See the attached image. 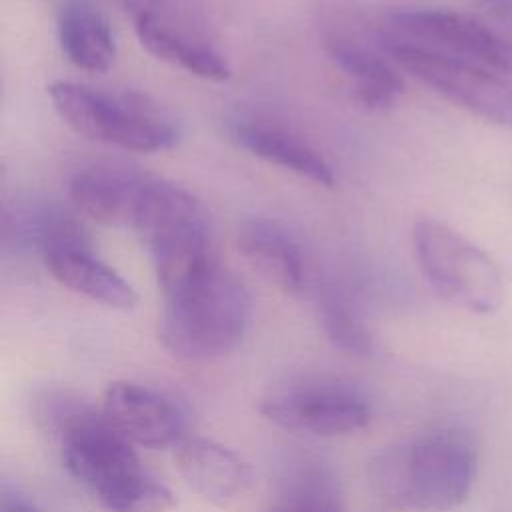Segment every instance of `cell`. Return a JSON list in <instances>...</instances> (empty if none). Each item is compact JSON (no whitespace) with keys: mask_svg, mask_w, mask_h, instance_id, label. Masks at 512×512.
Wrapping results in <instances>:
<instances>
[{"mask_svg":"<svg viewBox=\"0 0 512 512\" xmlns=\"http://www.w3.org/2000/svg\"><path fill=\"white\" fill-rule=\"evenodd\" d=\"M478 468L474 438L456 426L390 446L370 464L374 490L398 508L448 512L470 494Z\"/></svg>","mask_w":512,"mask_h":512,"instance_id":"1","label":"cell"},{"mask_svg":"<svg viewBox=\"0 0 512 512\" xmlns=\"http://www.w3.org/2000/svg\"><path fill=\"white\" fill-rule=\"evenodd\" d=\"M252 316L246 284L220 260L166 294L158 334L166 350L182 360L206 362L232 352Z\"/></svg>","mask_w":512,"mask_h":512,"instance_id":"2","label":"cell"},{"mask_svg":"<svg viewBox=\"0 0 512 512\" xmlns=\"http://www.w3.org/2000/svg\"><path fill=\"white\" fill-rule=\"evenodd\" d=\"M132 228L150 250L164 296L218 262L204 206L174 182L148 180Z\"/></svg>","mask_w":512,"mask_h":512,"instance_id":"3","label":"cell"},{"mask_svg":"<svg viewBox=\"0 0 512 512\" xmlns=\"http://www.w3.org/2000/svg\"><path fill=\"white\" fill-rule=\"evenodd\" d=\"M50 100L78 134L132 152L168 150L178 140L176 124L146 96H112L76 82H52Z\"/></svg>","mask_w":512,"mask_h":512,"instance_id":"4","label":"cell"},{"mask_svg":"<svg viewBox=\"0 0 512 512\" xmlns=\"http://www.w3.org/2000/svg\"><path fill=\"white\" fill-rule=\"evenodd\" d=\"M412 244L426 282L442 300L476 314L500 306L504 296L500 268L466 236L424 216L414 222Z\"/></svg>","mask_w":512,"mask_h":512,"instance_id":"5","label":"cell"},{"mask_svg":"<svg viewBox=\"0 0 512 512\" xmlns=\"http://www.w3.org/2000/svg\"><path fill=\"white\" fill-rule=\"evenodd\" d=\"M382 42L404 44L512 76V40L444 8H400L382 18Z\"/></svg>","mask_w":512,"mask_h":512,"instance_id":"6","label":"cell"},{"mask_svg":"<svg viewBox=\"0 0 512 512\" xmlns=\"http://www.w3.org/2000/svg\"><path fill=\"white\" fill-rule=\"evenodd\" d=\"M260 412L284 430L344 436L370 422L372 406L356 384L312 376L270 390L260 402Z\"/></svg>","mask_w":512,"mask_h":512,"instance_id":"7","label":"cell"},{"mask_svg":"<svg viewBox=\"0 0 512 512\" xmlns=\"http://www.w3.org/2000/svg\"><path fill=\"white\" fill-rule=\"evenodd\" d=\"M66 470L100 500L144 468L132 442L88 406H68L56 420Z\"/></svg>","mask_w":512,"mask_h":512,"instance_id":"8","label":"cell"},{"mask_svg":"<svg viewBox=\"0 0 512 512\" xmlns=\"http://www.w3.org/2000/svg\"><path fill=\"white\" fill-rule=\"evenodd\" d=\"M390 60L468 112L512 130V84L490 68L428 52L414 46L382 42Z\"/></svg>","mask_w":512,"mask_h":512,"instance_id":"9","label":"cell"},{"mask_svg":"<svg viewBox=\"0 0 512 512\" xmlns=\"http://www.w3.org/2000/svg\"><path fill=\"white\" fill-rule=\"evenodd\" d=\"M100 412L132 444L160 450L184 440V416L162 392L130 380L110 382Z\"/></svg>","mask_w":512,"mask_h":512,"instance_id":"10","label":"cell"},{"mask_svg":"<svg viewBox=\"0 0 512 512\" xmlns=\"http://www.w3.org/2000/svg\"><path fill=\"white\" fill-rule=\"evenodd\" d=\"M132 20L140 44L156 58L212 82L230 76L226 58L198 30L178 18L172 6L160 14H144Z\"/></svg>","mask_w":512,"mask_h":512,"instance_id":"11","label":"cell"},{"mask_svg":"<svg viewBox=\"0 0 512 512\" xmlns=\"http://www.w3.org/2000/svg\"><path fill=\"white\" fill-rule=\"evenodd\" d=\"M174 460L188 486L220 506L238 500L252 482L250 464L232 448L210 438H184L176 446Z\"/></svg>","mask_w":512,"mask_h":512,"instance_id":"12","label":"cell"},{"mask_svg":"<svg viewBox=\"0 0 512 512\" xmlns=\"http://www.w3.org/2000/svg\"><path fill=\"white\" fill-rule=\"evenodd\" d=\"M150 176L116 166H90L70 180V198L88 218L104 226H134Z\"/></svg>","mask_w":512,"mask_h":512,"instance_id":"13","label":"cell"},{"mask_svg":"<svg viewBox=\"0 0 512 512\" xmlns=\"http://www.w3.org/2000/svg\"><path fill=\"white\" fill-rule=\"evenodd\" d=\"M244 258L274 286L300 294L306 288V258L298 238L278 220L250 218L238 230Z\"/></svg>","mask_w":512,"mask_h":512,"instance_id":"14","label":"cell"},{"mask_svg":"<svg viewBox=\"0 0 512 512\" xmlns=\"http://www.w3.org/2000/svg\"><path fill=\"white\" fill-rule=\"evenodd\" d=\"M48 272L68 290L116 310H132L136 290L108 264L94 256L92 246L58 248L42 254Z\"/></svg>","mask_w":512,"mask_h":512,"instance_id":"15","label":"cell"},{"mask_svg":"<svg viewBox=\"0 0 512 512\" xmlns=\"http://www.w3.org/2000/svg\"><path fill=\"white\" fill-rule=\"evenodd\" d=\"M326 54L344 76L350 98L366 110L392 106L404 90L396 66L356 42L332 36L326 42Z\"/></svg>","mask_w":512,"mask_h":512,"instance_id":"16","label":"cell"},{"mask_svg":"<svg viewBox=\"0 0 512 512\" xmlns=\"http://www.w3.org/2000/svg\"><path fill=\"white\" fill-rule=\"evenodd\" d=\"M56 28L60 48L76 68L104 72L112 66L116 58L114 32L92 0H66Z\"/></svg>","mask_w":512,"mask_h":512,"instance_id":"17","label":"cell"},{"mask_svg":"<svg viewBox=\"0 0 512 512\" xmlns=\"http://www.w3.org/2000/svg\"><path fill=\"white\" fill-rule=\"evenodd\" d=\"M232 138L250 154L268 164H276L320 186L334 184L332 166L310 144L284 130L262 124H236Z\"/></svg>","mask_w":512,"mask_h":512,"instance_id":"18","label":"cell"},{"mask_svg":"<svg viewBox=\"0 0 512 512\" xmlns=\"http://www.w3.org/2000/svg\"><path fill=\"white\" fill-rule=\"evenodd\" d=\"M320 322L334 346L354 356H368L374 340L350 294L338 286H326L318 296Z\"/></svg>","mask_w":512,"mask_h":512,"instance_id":"19","label":"cell"},{"mask_svg":"<svg viewBox=\"0 0 512 512\" xmlns=\"http://www.w3.org/2000/svg\"><path fill=\"white\" fill-rule=\"evenodd\" d=\"M270 512H342V496L328 470L308 466L284 482Z\"/></svg>","mask_w":512,"mask_h":512,"instance_id":"20","label":"cell"},{"mask_svg":"<svg viewBox=\"0 0 512 512\" xmlns=\"http://www.w3.org/2000/svg\"><path fill=\"white\" fill-rule=\"evenodd\" d=\"M98 502L106 512H168L176 504L172 492L146 470L120 484Z\"/></svg>","mask_w":512,"mask_h":512,"instance_id":"21","label":"cell"},{"mask_svg":"<svg viewBox=\"0 0 512 512\" xmlns=\"http://www.w3.org/2000/svg\"><path fill=\"white\" fill-rule=\"evenodd\" d=\"M472 2L494 20L512 28V0H472Z\"/></svg>","mask_w":512,"mask_h":512,"instance_id":"22","label":"cell"},{"mask_svg":"<svg viewBox=\"0 0 512 512\" xmlns=\"http://www.w3.org/2000/svg\"><path fill=\"white\" fill-rule=\"evenodd\" d=\"M132 18L144 16V14H158L170 8V0H118Z\"/></svg>","mask_w":512,"mask_h":512,"instance_id":"23","label":"cell"},{"mask_svg":"<svg viewBox=\"0 0 512 512\" xmlns=\"http://www.w3.org/2000/svg\"><path fill=\"white\" fill-rule=\"evenodd\" d=\"M0 512H40L30 500H26L24 496L18 494H4L2 496V504H0Z\"/></svg>","mask_w":512,"mask_h":512,"instance_id":"24","label":"cell"}]
</instances>
